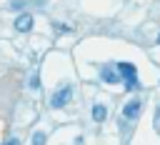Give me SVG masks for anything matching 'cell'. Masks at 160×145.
Listing matches in <instances>:
<instances>
[{"label":"cell","instance_id":"5b68a950","mask_svg":"<svg viewBox=\"0 0 160 145\" xmlns=\"http://www.w3.org/2000/svg\"><path fill=\"white\" fill-rule=\"evenodd\" d=\"M100 78H102L108 85H118V82H120V75H118L115 70H110L108 65H102V68H100Z\"/></svg>","mask_w":160,"mask_h":145},{"label":"cell","instance_id":"8fae6325","mask_svg":"<svg viewBox=\"0 0 160 145\" xmlns=\"http://www.w3.org/2000/svg\"><path fill=\"white\" fill-rule=\"evenodd\" d=\"M158 42H160V38H158Z\"/></svg>","mask_w":160,"mask_h":145},{"label":"cell","instance_id":"7a4b0ae2","mask_svg":"<svg viewBox=\"0 0 160 145\" xmlns=\"http://www.w3.org/2000/svg\"><path fill=\"white\" fill-rule=\"evenodd\" d=\"M70 98H72V85H62L58 92H52V98H50V108L60 110V108H65V105L70 102Z\"/></svg>","mask_w":160,"mask_h":145},{"label":"cell","instance_id":"277c9868","mask_svg":"<svg viewBox=\"0 0 160 145\" xmlns=\"http://www.w3.org/2000/svg\"><path fill=\"white\" fill-rule=\"evenodd\" d=\"M15 30H18V32H30V30H32V15H30V12L18 15V18H15Z\"/></svg>","mask_w":160,"mask_h":145},{"label":"cell","instance_id":"8992f818","mask_svg":"<svg viewBox=\"0 0 160 145\" xmlns=\"http://www.w3.org/2000/svg\"><path fill=\"white\" fill-rule=\"evenodd\" d=\"M105 118H108V108H105L102 102H95V105H92V120H95V122H102Z\"/></svg>","mask_w":160,"mask_h":145},{"label":"cell","instance_id":"9c48e42d","mask_svg":"<svg viewBox=\"0 0 160 145\" xmlns=\"http://www.w3.org/2000/svg\"><path fill=\"white\" fill-rule=\"evenodd\" d=\"M55 28H58L60 32H68V30H70V28H68V25H62V22H55Z\"/></svg>","mask_w":160,"mask_h":145},{"label":"cell","instance_id":"52a82bcc","mask_svg":"<svg viewBox=\"0 0 160 145\" xmlns=\"http://www.w3.org/2000/svg\"><path fill=\"white\" fill-rule=\"evenodd\" d=\"M45 140H48V138H45V132H40V130L32 135V145H45Z\"/></svg>","mask_w":160,"mask_h":145},{"label":"cell","instance_id":"6da1fadb","mask_svg":"<svg viewBox=\"0 0 160 145\" xmlns=\"http://www.w3.org/2000/svg\"><path fill=\"white\" fill-rule=\"evenodd\" d=\"M118 72L125 80V88L128 90H138L140 88V82H138V68L132 62H118Z\"/></svg>","mask_w":160,"mask_h":145},{"label":"cell","instance_id":"ba28073f","mask_svg":"<svg viewBox=\"0 0 160 145\" xmlns=\"http://www.w3.org/2000/svg\"><path fill=\"white\" fill-rule=\"evenodd\" d=\"M30 88H32V90H38V88H40V80H38V75H32V80H30Z\"/></svg>","mask_w":160,"mask_h":145},{"label":"cell","instance_id":"30bf717a","mask_svg":"<svg viewBox=\"0 0 160 145\" xmlns=\"http://www.w3.org/2000/svg\"><path fill=\"white\" fill-rule=\"evenodd\" d=\"M5 145H20V142H18V140H15V138H12V140H8V142H5Z\"/></svg>","mask_w":160,"mask_h":145},{"label":"cell","instance_id":"3957f363","mask_svg":"<svg viewBox=\"0 0 160 145\" xmlns=\"http://www.w3.org/2000/svg\"><path fill=\"white\" fill-rule=\"evenodd\" d=\"M140 110H142V102H140L138 98H132V100L125 102V108H122V118H125V120H135V118L140 115Z\"/></svg>","mask_w":160,"mask_h":145}]
</instances>
